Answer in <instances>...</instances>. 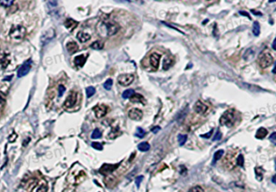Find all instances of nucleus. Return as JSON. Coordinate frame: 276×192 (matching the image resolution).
<instances>
[{
    "label": "nucleus",
    "mask_w": 276,
    "mask_h": 192,
    "mask_svg": "<svg viewBox=\"0 0 276 192\" xmlns=\"http://www.w3.org/2000/svg\"><path fill=\"white\" fill-rule=\"evenodd\" d=\"M250 49V54L248 53L247 52H245V54H244V59L246 60V61H249V60H250V59H253L254 58V52L251 49Z\"/></svg>",
    "instance_id": "nucleus-30"
},
{
    "label": "nucleus",
    "mask_w": 276,
    "mask_h": 192,
    "mask_svg": "<svg viewBox=\"0 0 276 192\" xmlns=\"http://www.w3.org/2000/svg\"><path fill=\"white\" fill-rule=\"evenodd\" d=\"M130 101L132 102V103H142V104H145V99L141 94H132V96L130 98Z\"/></svg>",
    "instance_id": "nucleus-14"
},
{
    "label": "nucleus",
    "mask_w": 276,
    "mask_h": 192,
    "mask_svg": "<svg viewBox=\"0 0 276 192\" xmlns=\"http://www.w3.org/2000/svg\"><path fill=\"white\" fill-rule=\"evenodd\" d=\"M272 72H273V74H276V62H275V65H274V69H273V70H272Z\"/></svg>",
    "instance_id": "nucleus-48"
},
{
    "label": "nucleus",
    "mask_w": 276,
    "mask_h": 192,
    "mask_svg": "<svg viewBox=\"0 0 276 192\" xmlns=\"http://www.w3.org/2000/svg\"><path fill=\"white\" fill-rule=\"evenodd\" d=\"M32 60H28V61L25 62V63L23 65V66L19 69V70L17 72V74H18V77H21L25 76L26 74H29V72L31 70V66H32Z\"/></svg>",
    "instance_id": "nucleus-7"
},
{
    "label": "nucleus",
    "mask_w": 276,
    "mask_h": 192,
    "mask_svg": "<svg viewBox=\"0 0 276 192\" xmlns=\"http://www.w3.org/2000/svg\"><path fill=\"white\" fill-rule=\"evenodd\" d=\"M25 28H23L22 26H16L12 29L10 32V36L15 39H22L25 35Z\"/></svg>",
    "instance_id": "nucleus-4"
},
{
    "label": "nucleus",
    "mask_w": 276,
    "mask_h": 192,
    "mask_svg": "<svg viewBox=\"0 0 276 192\" xmlns=\"http://www.w3.org/2000/svg\"><path fill=\"white\" fill-rule=\"evenodd\" d=\"M117 80H118L119 84H121V86H124V87H128V86H129L133 82L134 76L132 74H121L119 76Z\"/></svg>",
    "instance_id": "nucleus-5"
},
{
    "label": "nucleus",
    "mask_w": 276,
    "mask_h": 192,
    "mask_svg": "<svg viewBox=\"0 0 276 192\" xmlns=\"http://www.w3.org/2000/svg\"><path fill=\"white\" fill-rule=\"evenodd\" d=\"M173 64V60L170 57H165V59L164 60V62H163V69L164 70H168V69L170 68V66H172Z\"/></svg>",
    "instance_id": "nucleus-23"
},
{
    "label": "nucleus",
    "mask_w": 276,
    "mask_h": 192,
    "mask_svg": "<svg viewBox=\"0 0 276 192\" xmlns=\"http://www.w3.org/2000/svg\"><path fill=\"white\" fill-rule=\"evenodd\" d=\"M160 59H161L160 54L153 53V54L150 55V57H149L150 65H151V66H153L154 69H158V66H159V61H160Z\"/></svg>",
    "instance_id": "nucleus-12"
},
{
    "label": "nucleus",
    "mask_w": 276,
    "mask_h": 192,
    "mask_svg": "<svg viewBox=\"0 0 276 192\" xmlns=\"http://www.w3.org/2000/svg\"><path fill=\"white\" fill-rule=\"evenodd\" d=\"M4 104H5L4 98H3V97H2V96L1 95V94H0V108H2V107H3V105H4Z\"/></svg>",
    "instance_id": "nucleus-42"
},
{
    "label": "nucleus",
    "mask_w": 276,
    "mask_h": 192,
    "mask_svg": "<svg viewBox=\"0 0 276 192\" xmlns=\"http://www.w3.org/2000/svg\"><path fill=\"white\" fill-rule=\"evenodd\" d=\"M254 170H255V174H256V178H257V180L262 181V178H263V174H264V172H265V170H263V168H262V166L255 167Z\"/></svg>",
    "instance_id": "nucleus-19"
},
{
    "label": "nucleus",
    "mask_w": 276,
    "mask_h": 192,
    "mask_svg": "<svg viewBox=\"0 0 276 192\" xmlns=\"http://www.w3.org/2000/svg\"><path fill=\"white\" fill-rule=\"evenodd\" d=\"M66 49H67V50H68L70 53L73 54L78 50V45L74 41H70V42L67 43Z\"/></svg>",
    "instance_id": "nucleus-16"
},
{
    "label": "nucleus",
    "mask_w": 276,
    "mask_h": 192,
    "mask_svg": "<svg viewBox=\"0 0 276 192\" xmlns=\"http://www.w3.org/2000/svg\"><path fill=\"white\" fill-rule=\"evenodd\" d=\"M119 164L116 165H110V164H104L102 166V167L99 169V173L104 175H107L108 173L113 172L115 170L118 168Z\"/></svg>",
    "instance_id": "nucleus-9"
},
{
    "label": "nucleus",
    "mask_w": 276,
    "mask_h": 192,
    "mask_svg": "<svg viewBox=\"0 0 276 192\" xmlns=\"http://www.w3.org/2000/svg\"><path fill=\"white\" fill-rule=\"evenodd\" d=\"M213 129H212V130H211V131L209 132H208L207 134H204V135H201L200 136H201V137H203V138L208 139L209 137H210L211 136H212V134H213Z\"/></svg>",
    "instance_id": "nucleus-41"
},
{
    "label": "nucleus",
    "mask_w": 276,
    "mask_h": 192,
    "mask_svg": "<svg viewBox=\"0 0 276 192\" xmlns=\"http://www.w3.org/2000/svg\"><path fill=\"white\" fill-rule=\"evenodd\" d=\"M91 146L97 150L103 149V145L100 143H99V142H93V143L91 144Z\"/></svg>",
    "instance_id": "nucleus-34"
},
{
    "label": "nucleus",
    "mask_w": 276,
    "mask_h": 192,
    "mask_svg": "<svg viewBox=\"0 0 276 192\" xmlns=\"http://www.w3.org/2000/svg\"><path fill=\"white\" fill-rule=\"evenodd\" d=\"M251 12H252L253 14H254L255 15H262V13H261V12H255L254 10H251Z\"/></svg>",
    "instance_id": "nucleus-44"
},
{
    "label": "nucleus",
    "mask_w": 276,
    "mask_h": 192,
    "mask_svg": "<svg viewBox=\"0 0 276 192\" xmlns=\"http://www.w3.org/2000/svg\"><path fill=\"white\" fill-rule=\"evenodd\" d=\"M271 180H272V183H274V184H276V174L272 177Z\"/></svg>",
    "instance_id": "nucleus-47"
},
{
    "label": "nucleus",
    "mask_w": 276,
    "mask_h": 192,
    "mask_svg": "<svg viewBox=\"0 0 276 192\" xmlns=\"http://www.w3.org/2000/svg\"><path fill=\"white\" fill-rule=\"evenodd\" d=\"M142 180H143V176H139V177H137V178H136V181H135V182H136V184H137V187H139L140 184H141Z\"/></svg>",
    "instance_id": "nucleus-40"
},
{
    "label": "nucleus",
    "mask_w": 276,
    "mask_h": 192,
    "mask_svg": "<svg viewBox=\"0 0 276 192\" xmlns=\"http://www.w3.org/2000/svg\"><path fill=\"white\" fill-rule=\"evenodd\" d=\"M77 38L78 40L82 43H85L90 39V36L88 33H85L83 32H79L77 34Z\"/></svg>",
    "instance_id": "nucleus-17"
},
{
    "label": "nucleus",
    "mask_w": 276,
    "mask_h": 192,
    "mask_svg": "<svg viewBox=\"0 0 276 192\" xmlns=\"http://www.w3.org/2000/svg\"><path fill=\"white\" fill-rule=\"evenodd\" d=\"M274 163H275V170H276V158H275V160H274Z\"/></svg>",
    "instance_id": "nucleus-49"
},
{
    "label": "nucleus",
    "mask_w": 276,
    "mask_h": 192,
    "mask_svg": "<svg viewBox=\"0 0 276 192\" xmlns=\"http://www.w3.org/2000/svg\"><path fill=\"white\" fill-rule=\"evenodd\" d=\"M90 47L92 49H95V50H99V49H102L104 47V43H102L101 41H95L90 45Z\"/></svg>",
    "instance_id": "nucleus-25"
},
{
    "label": "nucleus",
    "mask_w": 276,
    "mask_h": 192,
    "mask_svg": "<svg viewBox=\"0 0 276 192\" xmlns=\"http://www.w3.org/2000/svg\"><path fill=\"white\" fill-rule=\"evenodd\" d=\"M48 190L47 186L45 184H41V185L38 187V189L36 190V192H46Z\"/></svg>",
    "instance_id": "nucleus-35"
},
{
    "label": "nucleus",
    "mask_w": 276,
    "mask_h": 192,
    "mask_svg": "<svg viewBox=\"0 0 276 192\" xmlns=\"http://www.w3.org/2000/svg\"><path fill=\"white\" fill-rule=\"evenodd\" d=\"M66 91V88L64 87L63 85H60L59 87H58V96L59 97H61V96L63 95V94Z\"/></svg>",
    "instance_id": "nucleus-36"
},
{
    "label": "nucleus",
    "mask_w": 276,
    "mask_h": 192,
    "mask_svg": "<svg viewBox=\"0 0 276 192\" xmlns=\"http://www.w3.org/2000/svg\"><path fill=\"white\" fill-rule=\"evenodd\" d=\"M269 140L271 141L272 143L274 144V145H276V132L271 133V135L269 137Z\"/></svg>",
    "instance_id": "nucleus-37"
},
{
    "label": "nucleus",
    "mask_w": 276,
    "mask_h": 192,
    "mask_svg": "<svg viewBox=\"0 0 276 192\" xmlns=\"http://www.w3.org/2000/svg\"><path fill=\"white\" fill-rule=\"evenodd\" d=\"M134 94V91H133L132 89L126 90V91H124V93H123L122 97H123V98H124V99H127V98H131V97H132V94Z\"/></svg>",
    "instance_id": "nucleus-24"
},
{
    "label": "nucleus",
    "mask_w": 276,
    "mask_h": 192,
    "mask_svg": "<svg viewBox=\"0 0 276 192\" xmlns=\"http://www.w3.org/2000/svg\"><path fill=\"white\" fill-rule=\"evenodd\" d=\"M239 13H240V14H241V15H246V16H247L248 18H249V19H251V17L250 16V15H249V13H247V12H242V11H241V12H239Z\"/></svg>",
    "instance_id": "nucleus-43"
},
{
    "label": "nucleus",
    "mask_w": 276,
    "mask_h": 192,
    "mask_svg": "<svg viewBox=\"0 0 276 192\" xmlns=\"http://www.w3.org/2000/svg\"><path fill=\"white\" fill-rule=\"evenodd\" d=\"M107 108L104 104H99V105L94 106L93 108V111L94 112L97 118L104 117L107 114Z\"/></svg>",
    "instance_id": "nucleus-8"
},
{
    "label": "nucleus",
    "mask_w": 276,
    "mask_h": 192,
    "mask_svg": "<svg viewBox=\"0 0 276 192\" xmlns=\"http://www.w3.org/2000/svg\"><path fill=\"white\" fill-rule=\"evenodd\" d=\"M13 1L12 0H10V1H0V3L2 5V6H4V7H9L13 3Z\"/></svg>",
    "instance_id": "nucleus-38"
},
{
    "label": "nucleus",
    "mask_w": 276,
    "mask_h": 192,
    "mask_svg": "<svg viewBox=\"0 0 276 192\" xmlns=\"http://www.w3.org/2000/svg\"><path fill=\"white\" fill-rule=\"evenodd\" d=\"M221 137H222L221 132H220V131H217V132L216 133L215 136L213 137V141H219V140H220V139H221Z\"/></svg>",
    "instance_id": "nucleus-39"
},
{
    "label": "nucleus",
    "mask_w": 276,
    "mask_h": 192,
    "mask_svg": "<svg viewBox=\"0 0 276 192\" xmlns=\"http://www.w3.org/2000/svg\"><path fill=\"white\" fill-rule=\"evenodd\" d=\"M267 133H268V132H267V130L265 128H260L257 131V132H256L255 137L259 139V140H262V139L265 138L267 136Z\"/></svg>",
    "instance_id": "nucleus-18"
},
{
    "label": "nucleus",
    "mask_w": 276,
    "mask_h": 192,
    "mask_svg": "<svg viewBox=\"0 0 276 192\" xmlns=\"http://www.w3.org/2000/svg\"><path fill=\"white\" fill-rule=\"evenodd\" d=\"M159 130H160V128H159V127H155V128H153V129H152V132H153V133H157V132L159 131Z\"/></svg>",
    "instance_id": "nucleus-45"
},
{
    "label": "nucleus",
    "mask_w": 276,
    "mask_h": 192,
    "mask_svg": "<svg viewBox=\"0 0 276 192\" xmlns=\"http://www.w3.org/2000/svg\"><path fill=\"white\" fill-rule=\"evenodd\" d=\"M77 98H78L77 93L74 91H71L68 95V97L66 98V101L64 103V106L67 108H73V106L75 105L76 102H77Z\"/></svg>",
    "instance_id": "nucleus-6"
},
{
    "label": "nucleus",
    "mask_w": 276,
    "mask_h": 192,
    "mask_svg": "<svg viewBox=\"0 0 276 192\" xmlns=\"http://www.w3.org/2000/svg\"><path fill=\"white\" fill-rule=\"evenodd\" d=\"M86 93H87V96L88 98H90L91 96H93L95 93V89L93 87H89L86 89Z\"/></svg>",
    "instance_id": "nucleus-28"
},
{
    "label": "nucleus",
    "mask_w": 276,
    "mask_h": 192,
    "mask_svg": "<svg viewBox=\"0 0 276 192\" xmlns=\"http://www.w3.org/2000/svg\"><path fill=\"white\" fill-rule=\"evenodd\" d=\"M104 26L106 29L107 35L108 36L116 34L118 33L119 29H120V26L115 22H105V23H104Z\"/></svg>",
    "instance_id": "nucleus-3"
},
{
    "label": "nucleus",
    "mask_w": 276,
    "mask_h": 192,
    "mask_svg": "<svg viewBox=\"0 0 276 192\" xmlns=\"http://www.w3.org/2000/svg\"><path fill=\"white\" fill-rule=\"evenodd\" d=\"M189 192H203V189L199 186H196V187H191L189 190Z\"/></svg>",
    "instance_id": "nucleus-32"
},
{
    "label": "nucleus",
    "mask_w": 276,
    "mask_h": 192,
    "mask_svg": "<svg viewBox=\"0 0 276 192\" xmlns=\"http://www.w3.org/2000/svg\"><path fill=\"white\" fill-rule=\"evenodd\" d=\"M101 136H102L101 132H100V130H99V129H94V131H93V132H92V134H91V138L92 139L100 138Z\"/></svg>",
    "instance_id": "nucleus-26"
},
{
    "label": "nucleus",
    "mask_w": 276,
    "mask_h": 192,
    "mask_svg": "<svg viewBox=\"0 0 276 192\" xmlns=\"http://www.w3.org/2000/svg\"><path fill=\"white\" fill-rule=\"evenodd\" d=\"M87 56L85 55H80V56H77L74 58V64L76 66L78 67H83L85 64L86 61H87Z\"/></svg>",
    "instance_id": "nucleus-13"
},
{
    "label": "nucleus",
    "mask_w": 276,
    "mask_h": 192,
    "mask_svg": "<svg viewBox=\"0 0 276 192\" xmlns=\"http://www.w3.org/2000/svg\"><path fill=\"white\" fill-rule=\"evenodd\" d=\"M186 140H187L186 135H179V136H178V141H179L180 146H182L184 144L186 143Z\"/></svg>",
    "instance_id": "nucleus-27"
},
{
    "label": "nucleus",
    "mask_w": 276,
    "mask_h": 192,
    "mask_svg": "<svg viewBox=\"0 0 276 192\" xmlns=\"http://www.w3.org/2000/svg\"><path fill=\"white\" fill-rule=\"evenodd\" d=\"M237 165H238V166H240L243 167V166H244V158H243V156H242L241 154L239 155L238 157H237Z\"/></svg>",
    "instance_id": "nucleus-33"
},
{
    "label": "nucleus",
    "mask_w": 276,
    "mask_h": 192,
    "mask_svg": "<svg viewBox=\"0 0 276 192\" xmlns=\"http://www.w3.org/2000/svg\"><path fill=\"white\" fill-rule=\"evenodd\" d=\"M78 24V22L72 19H67L66 20V22H65V27L70 31H73L74 28H76Z\"/></svg>",
    "instance_id": "nucleus-15"
},
{
    "label": "nucleus",
    "mask_w": 276,
    "mask_h": 192,
    "mask_svg": "<svg viewBox=\"0 0 276 192\" xmlns=\"http://www.w3.org/2000/svg\"><path fill=\"white\" fill-rule=\"evenodd\" d=\"M223 154H224V150H222V149L218 150V151H216V152L215 153L214 156H213V164H215V163H216L218 160L220 159V158L222 157V156H223Z\"/></svg>",
    "instance_id": "nucleus-21"
},
{
    "label": "nucleus",
    "mask_w": 276,
    "mask_h": 192,
    "mask_svg": "<svg viewBox=\"0 0 276 192\" xmlns=\"http://www.w3.org/2000/svg\"><path fill=\"white\" fill-rule=\"evenodd\" d=\"M237 120V113L235 110L230 109L226 111L222 115L220 119V124L223 126H226L228 128H232L235 122Z\"/></svg>",
    "instance_id": "nucleus-1"
},
{
    "label": "nucleus",
    "mask_w": 276,
    "mask_h": 192,
    "mask_svg": "<svg viewBox=\"0 0 276 192\" xmlns=\"http://www.w3.org/2000/svg\"><path fill=\"white\" fill-rule=\"evenodd\" d=\"M112 84H113V81H112V79H110V78H109V79H107L106 82H104V87L107 90V91H110L111 87H112Z\"/></svg>",
    "instance_id": "nucleus-29"
},
{
    "label": "nucleus",
    "mask_w": 276,
    "mask_h": 192,
    "mask_svg": "<svg viewBox=\"0 0 276 192\" xmlns=\"http://www.w3.org/2000/svg\"><path fill=\"white\" fill-rule=\"evenodd\" d=\"M253 33L255 36H259L260 34V24L257 21H255L253 24Z\"/></svg>",
    "instance_id": "nucleus-20"
},
{
    "label": "nucleus",
    "mask_w": 276,
    "mask_h": 192,
    "mask_svg": "<svg viewBox=\"0 0 276 192\" xmlns=\"http://www.w3.org/2000/svg\"><path fill=\"white\" fill-rule=\"evenodd\" d=\"M137 148H138V149H139L140 151H141V152H146V151H148V150L149 149L150 145H149V144L147 143V142H142V143L138 145Z\"/></svg>",
    "instance_id": "nucleus-22"
},
{
    "label": "nucleus",
    "mask_w": 276,
    "mask_h": 192,
    "mask_svg": "<svg viewBox=\"0 0 276 192\" xmlns=\"http://www.w3.org/2000/svg\"><path fill=\"white\" fill-rule=\"evenodd\" d=\"M143 116V112L138 108H133L128 111V117L132 120H141Z\"/></svg>",
    "instance_id": "nucleus-10"
},
{
    "label": "nucleus",
    "mask_w": 276,
    "mask_h": 192,
    "mask_svg": "<svg viewBox=\"0 0 276 192\" xmlns=\"http://www.w3.org/2000/svg\"><path fill=\"white\" fill-rule=\"evenodd\" d=\"M272 49H274V50H276V37L274 40V41H273V43H272Z\"/></svg>",
    "instance_id": "nucleus-46"
},
{
    "label": "nucleus",
    "mask_w": 276,
    "mask_h": 192,
    "mask_svg": "<svg viewBox=\"0 0 276 192\" xmlns=\"http://www.w3.org/2000/svg\"><path fill=\"white\" fill-rule=\"evenodd\" d=\"M273 61H274V58H273L271 53L267 50L262 52L257 59L258 65L262 69H266L271 66L273 64Z\"/></svg>",
    "instance_id": "nucleus-2"
},
{
    "label": "nucleus",
    "mask_w": 276,
    "mask_h": 192,
    "mask_svg": "<svg viewBox=\"0 0 276 192\" xmlns=\"http://www.w3.org/2000/svg\"><path fill=\"white\" fill-rule=\"evenodd\" d=\"M137 136H138V137H140V138H143L145 136V132L144 129H142L141 128H137Z\"/></svg>",
    "instance_id": "nucleus-31"
},
{
    "label": "nucleus",
    "mask_w": 276,
    "mask_h": 192,
    "mask_svg": "<svg viewBox=\"0 0 276 192\" xmlns=\"http://www.w3.org/2000/svg\"><path fill=\"white\" fill-rule=\"evenodd\" d=\"M194 108H195V111H196V112L198 113V114H201V115L205 114L206 111L208 109V106L205 105L201 101H197L196 104H195V106H194Z\"/></svg>",
    "instance_id": "nucleus-11"
}]
</instances>
